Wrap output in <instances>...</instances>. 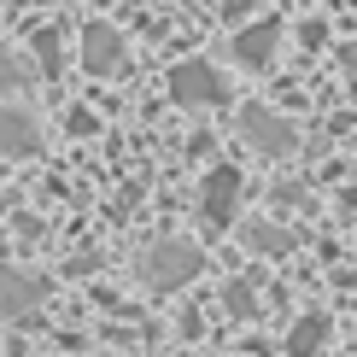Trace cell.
I'll return each instance as SVG.
<instances>
[{
	"label": "cell",
	"instance_id": "obj_5",
	"mask_svg": "<svg viewBox=\"0 0 357 357\" xmlns=\"http://www.w3.org/2000/svg\"><path fill=\"white\" fill-rule=\"evenodd\" d=\"M123 36H117L112 24H88L82 29V70H94V77H117L123 70Z\"/></svg>",
	"mask_w": 357,
	"mask_h": 357
},
{
	"label": "cell",
	"instance_id": "obj_13",
	"mask_svg": "<svg viewBox=\"0 0 357 357\" xmlns=\"http://www.w3.org/2000/svg\"><path fill=\"white\" fill-rule=\"evenodd\" d=\"M24 77H29V70H24L6 47H0V88H24Z\"/></svg>",
	"mask_w": 357,
	"mask_h": 357
},
{
	"label": "cell",
	"instance_id": "obj_15",
	"mask_svg": "<svg viewBox=\"0 0 357 357\" xmlns=\"http://www.w3.org/2000/svg\"><path fill=\"white\" fill-rule=\"evenodd\" d=\"M70 135H94V112H70Z\"/></svg>",
	"mask_w": 357,
	"mask_h": 357
},
{
	"label": "cell",
	"instance_id": "obj_4",
	"mask_svg": "<svg viewBox=\"0 0 357 357\" xmlns=\"http://www.w3.org/2000/svg\"><path fill=\"white\" fill-rule=\"evenodd\" d=\"M241 135L258 146V153H270V158H281V153H293V146H299L293 123H287V117H275L270 106H246V112H241Z\"/></svg>",
	"mask_w": 357,
	"mask_h": 357
},
{
	"label": "cell",
	"instance_id": "obj_7",
	"mask_svg": "<svg viewBox=\"0 0 357 357\" xmlns=\"http://www.w3.org/2000/svg\"><path fill=\"white\" fill-rule=\"evenodd\" d=\"M41 299H47V281H36L29 270L0 264V317H24V310H36Z\"/></svg>",
	"mask_w": 357,
	"mask_h": 357
},
{
	"label": "cell",
	"instance_id": "obj_12",
	"mask_svg": "<svg viewBox=\"0 0 357 357\" xmlns=\"http://www.w3.org/2000/svg\"><path fill=\"white\" fill-rule=\"evenodd\" d=\"M222 305H229V317H258V287H252L246 275H241V281H229Z\"/></svg>",
	"mask_w": 357,
	"mask_h": 357
},
{
	"label": "cell",
	"instance_id": "obj_2",
	"mask_svg": "<svg viewBox=\"0 0 357 357\" xmlns=\"http://www.w3.org/2000/svg\"><path fill=\"white\" fill-rule=\"evenodd\" d=\"M170 94H176V106H222L229 100V77L217 65H205V59H182L170 70Z\"/></svg>",
	"mask_w": 357,
	"mask_h": 357
},
{
	"label": "cell",
	"instance_id": "obj_6",
	"mask_svg": "<svg viewBox=\"0 0 357 357\" xmlns=\"http://www.w3.org/2000/svg\"><path fill=\"white\" fill-rule=\"evenodd\" d=\"M275 41H281V24L275 18L241 24V29H234V59H241L246 70H270L275 65Z\"/></svg>",
	"mask_w": 357,
	"mask_h": 357
},
{
	"label": "cell",
	"instance_id": "obj_3",
	"mask_svg": "<svg viewBox=\"0 0 357 357\" xmlns=\"http://www.w3.org/2000/svg\"><path fill=\"white\" fill-rule=\"evenodd\" d=\"M241 193H246V176L234 170V165H217L199 182V217L211 222V229H229L234 211H241Z\"/></svg>",
	"mask_w": 357,
	"mask_h": 357
},
{
	"label": "cell",
	"instance_id": "obj_1",
	"mask_svg": "<svg viewBox=\"0 0 357 357\" xmlns=\"http://www.w3.org/2000/svg\"><path fill=\"white\" fill-rule=\"evenodd\" d=\"M199 264H205L199 246H193V241H176V234H170V241H153V246H146L141 281H146L153 293H176V287H188V281L199 275Z\"/></svg>",
	"mask_w": 357,
	"mask_h": 357
},
{
	"label": "cell",
	"instance_id": "obj_10",
	"mask_svg": "<svg viewBox=\"0 0 357 357\" xmlns=\"http://www.w3.org/2000/svg\"><path fill=\"white\" fill-rule=\"evenodd\" d=\"M322 340H328V317L310 310V317H299V322L287 328V351H293V357H310V351H322Z\"/></svg>",
	"mask_w": 357,
	"mask_h": 357
},
{
	"label": "cell",
	"instance_id": "obj_11",
	"mask_svg": "<svg viewBox=\"0 0 357 357\" xmlns=\"http://www.w3.org/2000/svg\"><path fill=\"white\" fill-rule=\"evenodd\" d=\"M29 47H36L41 70H47V77H59V65H65V41H59V29H36V41H29Z\"/></svg>",
	"mask_w": 357,
	"mask_h": 357
},
{
	"label": "cell",
	"instance_id": "obj_14",
	"mask_svg": "<svg viewBox=\"0 0 357 357\" xmlns=\"http://www.w3.org/2000/svg\"><path fill=\"white\" fill-rule=\"evenodd\" d=\"M258 6H264V0H222V18H234V24H241L246 12H258Z\"/></svg>",
	"mask_w": 357,
	"mask_h": 357
},
{
	"label": "cell",
	"instance_id": "obj_9",
	"mask_svg": "<svg viewBox=\"0 0 357 357\" xmlns=\"http://www.w3.org/2000/svg\"><path fill=\"white\" fill-rule=\"evenodd\" d=\"M241 246L258 252V258H287V252L299 246V234L281 229V222H270V217H252L246 229H241Z\"/></svg>",
	"mask_w": 357,
	"mask_h": 357
},
{
	"label": "cell",
	"instance_id": "obj_8",
	"mask_svg": "<svg viewBox=\"0 0 357 357\" xmlns=\"http://www.w3.org/2000/svg\"><path fill=\"white\" fill-rule=\"evenodd\" d=\"M36 146H41L36 117H29V112H12V106H0V158H29Z\"/></svg>",
	"mask_w": 357,
	"mask_h": 357
}]
</instances>
